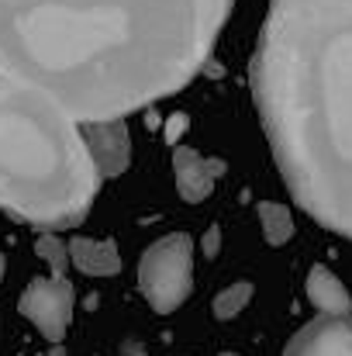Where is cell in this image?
I'll use <instances>...</instances> for the list:
<instances>
[{"label":"cell","instance_id":"6da1fadb","mask_svg":"<svg viewBox=\"0 0 352 356\" xmlns=\"http://www.w3.org/2000/svg\"><path fill=\"white\" fill-rule=\"evenodd\" d=\"M235 0H0V73L76 124L124 121L183 90Z\"/></svg>","mask_w":352,"mask_h":356},{"label":"cell","instance_id":"7a4b0ae2","mask_svg":"<svg viewBox=\"0 0 352 356\" xmlns=\"http://www.w3.org/2000/svg\"><path fill=\"white\" fill-rule=\"evenodd\" d=\"M252 97L294 201L352 242V0H269Z\"/></svg>","mask_w":352,"mask_h":356},{"label":"cell","instance_id":"3957f363","mask_svg":"<svg viewBox=\"0 0 352 356\" xmlns=\"http://www.w3.org/2000/svg\"><path fill=\"white\" fill-rule=\"evenodd\" d=\"M101 180L83 124L0 73V211L45 232L69 229L94 208Z\"/></svg>","mask_w":352,"mask_h":356},{"label":"cell","instance_id":"277c9868","mask_svg":"<svg viewBox=\"0 0 352 356\" xmlns=\"http://www.w3.org/2000/svg\"><path fill=\"white\" fill-rule=\"evenodd\" d=\"M194 287V242L183 232L156 238L138 263V291L159 315H173Z\"/></svg>","mask_w":352,"mask_h":356},{"label":"cell","instance_id":"5b68a950","mask_svg":"<svg viewBox=\"0 0 352 356\" xmlns=\"http://www.w3.org/2000/svg\"><path fill=\"white\" fill-rule=\"evenodd\" d=\"M73 305H76V291L66 277H35L17 301L21 315L49 343H62V336L73 322Z\"/></svg>","mask_w":352,"mask_h":356},{"label":"cell","instance_id":"8992f818","mask_svg":"<svg viewBox=\"0 0 352 356\" xmlns=\"http://www.w3.org/2000/svg\"><path fill=\"white\" fill-rule=\"evenodd\" d=\"M283 356H352V315H318L290 336Z\"/></svg>","mask_w":352,"mask_h":356},{"label":"cell","instance_id":"52a82bcc","mask_svg":"<svg viewBox=\"0 0 352 356\" xmlns=\"http://www.w3.org/2000/svg\"><path fill=\"white\" fill-rule=\"evenodd\" d=\"M83 138L90 145V156L101 170V177H121L131 163V138L124 121H97L83 124Z\"/></svg>","mask_w":352,"mask_h":356},{"label":"cell","instance_id":"ba28073f","mask_svg":"<svg viewBox=\"0 0 352 356\" xmlns=\"http://www.w3.org/2000/svg\"><path fill=\"white\" fill-rule=\"evenodd\" d=\"M225 170V163L218 159H204L197 149L190 145H176L173 149V173H176V191L187 204H201L211 191L218 173Z\"/></svg>","mask_w":352,"mask_h":356},{"label":"cell","instance_id":"9c48e42d","mask_svg":"<svg viewBox=\"0 0 352 356\" xmlns=\"http://www.w3.org/2000/svg\"><path fill=\"white\" fill-rule=\"evenodd\" d=\"M69 263L87 277H115L121 273V252L111 238H69Z\"/></svg>","mask_w":352,"mask_h":356},{"label":"cell","instance_id":"30bf717a","mask_svg":"<svg viewBox=\"0 0 352 356\" xmlns=\"http://www.w3.org/2000/svg\"><path fill=\"white\" fill-rule=\"evenodd\" d=\"M308 301L315 305L318 315H342V318L352 315V294L346 291V284L321 263L311 266V273H308Z\"/></svg>","mask_w":352,"mask_h":356},{"label":"cell","instance_id":"8fae6325","mask_svg":"<svg viewBox=\"0 0 352 356\" xmlns=\"http://www.w3.org/2000/svg\"><path fill=\"white\" fill-rule=\"evenodd\" d=\"M259 225H262V238L269 245H283V242L294 238V215L280 201H262L259 204Z\"/></svg>","mask_w":352,"mask_h":356},{"label":"cell","instance_id":"7c38bea8","mask_svg":"<svg viewBox=\"0 0 352 356\" xmlns=\"http://www.w3.org/2000/svg\"><path fill=\"white\" fill-rule=\"evenodd\" d=\"M35 252L52 266V277H66V266H69V245L56 232H42L35 238Z\"/></svg>","mask_w":352,"mask_h":356},{"label":"cell","instance_id":"4fadbf2b","mask_svg":"<svg viewBox=\"0 0 352 356\" xmlns=\"http://www.w3.org/2000/svg\"><path fill=\"white\" fill-rule=\"evenodd\" d=\"M249 298H252V284H245V280H238L232 287H225L218 298H215V318H221V322H228L235 318L238 312H245V305H249Z\"/></svg>","mask_w":352,"mask_h":356},{"label":"cell","instance_id":"5bb4252c","mask_svg":"<svg viewBox=\"0 0 352 356\" xmlns=\"http://www.w3.org/2000/svg\"><path fill=\"white\" fill-rule=\"evenodd\" d=\"M183 128H187V118H183V115H173L169 128H166V142H169V145H176V142H180V135H183Z\"/></svg>","mask_w":352,"mask_h":356},{"label":"cell","instance_id":"9a60e30c","mask_svg":"<svg viewBox=\"0 0 352 356\" xmlns=\"http://www.w3.org/2000/svg\"><path fill=\"white\" fill-rule=\"evenodd\" d=\"M218 245H221V232L218 229H208V236H204V256H215Z\"/></svg>","mask_w":352,"mask_h":356},{"label":"cell","instance_id":"2e32d148","mask_svg":"<svg viewBox=\"0 0 352 356\" xmlns=\"http://www.w3.org/2000/svg\"><path fill=\"white\" fill-rule=\"evenodd\" d=\"M0 277H3V252H0Z\"/></svg>","mask_w":352,"mask_h":356},{"label":"cell","instance_id":"e0dca14e","mask_svg":"<svg viewBox=\"0 0 352 356\" xmlns=\"http://www.w3.org/2000/svg\"><path fill=\"white\" fill-rule=\"evenodd\" d=\"M221 356H235V353H221Z\"/></svg>","mask_w":352,"mask_h":356}]
</instances>
